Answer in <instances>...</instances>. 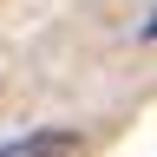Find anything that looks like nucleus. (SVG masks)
Listing matches in <instances>:
<instances>
[{
    "label": "nucleus",
    "mask_w": 157,
    "mask_h": 157,
    "mask_svg": "<svg viewBox=\"0 0 157 157\" xmlns=\"http://www.w3.org/2000/svg\"><path fill=\"white\" fill-rule=\"evenodd\" d=\"M78 151H85L78 131H26L13 144H0V157H78Z\"/></svg>",
    "instance_id": "1"
}]
</instances>
